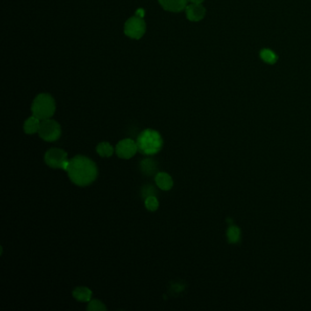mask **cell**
<instances>
[{
  "instance_id": "11",
  "label": "cell",
  "mask_w": 311,
  "mask_h": 311,
  "mask_svg": "<svg viewBox=\"0 0 311 311\" xmlns=\"http://www.w3.org/2000/svg\"><path fill=\"white\" fill-rule=\"evenodd\" d=\"M157 163L151 158H145L140 164V169L144 175L151 176L157 172Z\"/></svg>"
},
{
  "instance_id": "20",
  "label": "cell",
  "mask_w": 311,
  "mask_h": 311,
  "mask_svg": "<svg viewBox=\"0 0 311 311\" xmlns=\"http://www.w3.org/2000/svg\"><path fill=\"white\" fill-rule=\"evenodd\" d=\"M188 1H190L191 3H200V4H202L205 0H188Z\"/></svg>"
},
{
  "instance_id": "9",
  "label": "cell",
  "mask_w": 311,
  "mask_h": 311,
  "mask_svg": "<svg viewBox=\"0 0 311 311\" xmlns=\"http://www.w3.org/2000/svg\"><path fill=\"white\" fill-rule=\"evenodd\" d=\"M188 0H159L163 9L170 12H181L187 7Z\"/></svg>"
},
{
  "instance_id": "19",
  "label": "cell",
  "mask_w": 311,
  "mask_h": 311,
  "mask_svg": "<svg viewBox=\"0 0 311 311\" xmlns=\"http://www.w3.org/2000/svg\"><path fill=\"white\" fill-rule=\"evenodd\" d=\"M156 190L153 188V186L151 185H146L143 188L142 191V195L143 198H147L149 196H152V195H156Z\"/></svg>"
},
{
  "instance_id": "14",
  "label": "cell",
  "mask_w": 311,
  "mask_h": 311,
  "mask_svg": "<svg viewBox=\"0 0 311 311\" xmlns=\"http://www.w3.org/2000/svg\"><path fill=\"white\" fill-rule=\"evenodd\" d=\"M96 151L101 157H110L114 154V149L112 144L107 142H102L97 145Z\"/></svg>"
},
{
  "instance_id": "6",
  "label": "cell",
  "mask_w": 311,
  "mask_h": 311,
  "mask_svg": "<svg viewBox=\"0 0 311 311\" xmlns=\"http://www.w3.org/2000/svg\"><path fill=\"white\" fill-rule=\"evenodd\" d=\"M146 31V25L143 16L135 15L127 20L124 26V33L129 38L140 39Z\"/></svg>"
},
{
  "instance_id": "18",
  "label": "cell",
  "mask_w": 311,
  "mask_h": 311,
  "mask_svg": "<svg viewBox=\"0 0 311 311\" xmlns=\"http://www.w3.org/2000/svg\"><path fill=\"white\" fill-rule=\"evenodd\" d=\"M87 310L88 311H105L107 310V307L103 303L98 300V299H93L88 301V307Z\"/></svg>"
},
{
  "instance_id": "7",
  "label": "cell",
  "mask_w": 311,
  "mask_h": 311,
  "mask_svg": "<svg viewBox=\"0 0 311 311\" xmlns=\"http://www.w3.org/2000/svg\"><path fill=\"white\" fill-rule=\"evenodd\" d=\"M137 151H138L137 143L131 139L122 140L117 143L115 147V152L119 158L125 160L134 157Z\"/></svg>"
},
{
  "instance_id": "10",
  "label": "cell",
  "mask_w": 311,
  "mask_h": 311,
  "mask_svg": "<svg viewBox=\"0 0 311 311\" xmlns=\"http://www.w3.org/2000/svg\"><path fill=\"white\" fill-rule=\"evenodd\" d=\"M156 183L161 190L169 191L173 186L172 178L167 172H157L156 175Z\"/></svg>"
},
{
  "instance_id": "15",
  "label": "cell",
  "mask_w": 311,
  "mask_h": 311,
  "mask_svg": "<svg viewBox=\"0 0 311 311\" xmlns=\"http://www.w3.org/2000/svg\"><path fill=\"white\" fill-rule=\"evenodd\" d=\"M227 237L228 243H230V244L238 243L240 237H241V231H240L239 227H236V226H231L229 227L227 229Z\"/></svg>"
},
{
  "instance_id": "13",
  "label": "cell",
  "mask_w": 311,
  "mask_h": 311,
  "mask_svg": "<svg viewBox=\"0 0 311 311\" xmlns=\"http://www.w3.org/2000/svg\"><path fill=\"white\" fill-rule=\"evenodd\" d=\"M40 122H41V121L37 117H35L34 115L30 118L27 119L25 123H24V126H23L24 131L27 135H35L36 132H38L39 127H40Z\"/></svg>"
},
{
  "instance_id": "5",
  "label": "cell",
  "mask_w": 311,
  "mask_h": 311,
  "mask_svg": "<svg viewBox=\"0 0 311 311\" xmlns=\"http://www.w3.org/2000/svg\"><path fill=\"white\" fill-rule=\"evenodd\" d=\"M38 135L41 139L46 142H55L59 139L61 135V127L59 122L51 119H47L40 122L38 130Z\"/></svg>"
},
{
  "instance_id": "3",
  "label": "cell",
  "mask_w": 311,
  "mask_h": 311,
  "mask_svg": "<svg viewBox=\"0 0 311 311\" xmlns=\"http://www.w3.org/2000/svg\"><path fill=\"white\" fill-rule=\"evenodd\" d=\"M56 103L53 97L48 93H41L35 98L31 105V112L35 117L44 121L51 119L55 114Z\"/></svg>"
},
{
  "instance_id": "16",
  "label": "cell",
  "mask_w": 311,
  "mask_h": 311,
  "mask_svg": "<svg viewBox=\"0 0 311 311\" xmlns=\"http://www.w3.org/2000/svg\"><path fill=\"white\" fill-rule=\"evenodd\" d=\"M260 58L265 63L273 65L278 61V55L269 49H264L260 51Z\"/></svg>"
},
{
  "instance_id": "2",
  "label": "cell",
  "mask_w": 311,
  "mask_h": 311,
  "mask_svg": "<svg viewBox=\"0 0 311 311\" xmlns=\"http://www.w3.org/2000/svg\"><path fill=\"white\" fill-rule=\"evenodd\" d=\"M138 151L144 156H153L161 151L164 141L160 134L152 129H146L140 134L136 140Z\"/></svg>"
},
{
  "instance_id": "17",
  "label": "cell",
  "mask_w": 311,
  "mask_h": 311,
  "mask_svg": "<svg viewBox=\"0 0 311 311\" xmlns=\"http://www.w3.org/2000/svg\"><path fill=\"white\" fill-rule=\"evenodd\" d=\"M145 207L146 209L151 212H154L159 208V201L158 199L156 198V195H152V196H149V197L145 198V202H144Z\"/></svg>"
},
{
  "instance_id": "12",
  "label": "cell",
  "mask_w": 311,
  "mask_h": 311,
  "mask_svg": "<svg viewBox=\"0 0 311 311\" xmlns=\"http://www.w3.org/2000/svg\"><path fill=\"white\" fill-rule=\"evenodd\" d=\"M72 295H73V298L80 302H88L92 299L93 292L86 286H78L73 290Z\"/></svg>"
},
{
  "instance_id": "4",
  "label": "cell",
  "mask_w": 311,
  "mask_h": 311,
  "mask_svg": "<svg viewBox=\"0 0 311 311\" xmlns=\"http://www.w3.org/2000/svg\"><path fill=\"white\" fill-rule=\"evenodd\" d=\"M44 160L48 166L53 169H62L67 171L70 160L68 159V153L59 148H51L47 151Z\"/></svg>"
},
{
  "instance_id": "1",
  "label": "cell",
  "mask_w": 311,
  "mask_h": 311,
  "mask_svg": "<svg viewBox=\"0 0 311 311\" xmlns=\"http://www.w3.org/2000/svg\"><path fill=\"white\" fill-rule=\"evenodd\" d=\"M66 172L71 181L80 187H85L93 184L98 176L96 164L83 156H77L70 160Z\"/></svg>"
},
{
  "instance_id": "8",
  "label": "cell",
  "mask_w": 311,
  "mask_h": 311,
  "mask_svg": "<svg viewBox=\"0 0 311 311\" xmlns=\"http://www.w3.org/2000/svg\"><path fill=\"white\" fill-rule=\"evenodd\" d=\"M186 17L188 20L198 22L202 20L206 16V10L205 7L200 3H192L185 8Z\"/></svg>"
}]
</instances>
